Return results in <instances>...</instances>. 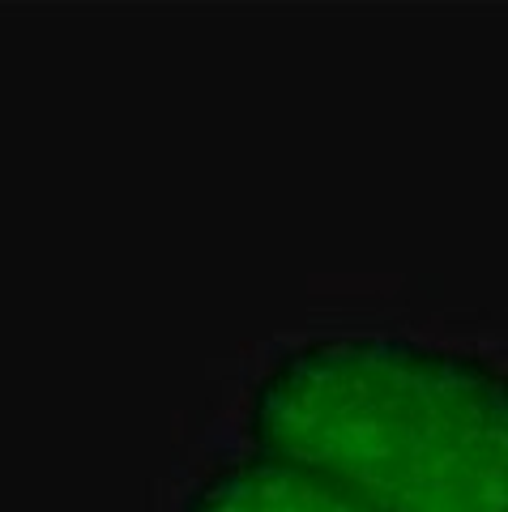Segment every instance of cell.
<instances>
[{
    "instance_id": "6da1fadb",
    "label": "cell",
    "mask_w": 508,
    "mask_h": 512,
    "mask_svg": "<svg viewBox=\"0 0 508 512\" xmlns=\"http://www.w3.org/2000/svg\"><path fill=\"white\" fill-rule=\"evenodd\" d=\"M252 453L380 512H508V372L410 338H316L248 402Z\"/></svg>"
},
{
    "instance_id": "7a4b0ae2",
    "label": "cell",
    "mask_w": 508,
    "mask_h": 512,
    "mask_svg": "<svg viewBox=\"0 0 508 512\" xmlns=\"http://www.w3.org/2000/svg\"><path fill=\"white\" fill-rule=\"evenodd\" d=\"M184 512H380L359 495L291 461L248 453L222 461L188 491Z\"/></svg>"
}]
</instances>
